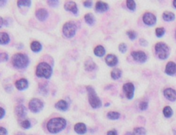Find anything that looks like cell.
<instances>
[{"label": "cell", "instance_id": "obj_1", "mask_svg": "<svg viewBox=\"0 0 176 135\" xmlns=\"http://www.w3.org/2000/svg\"><path fill=\"white\" fill-rule=\"evenodd\" d=\"M66 126V120L64 118L56 117L49 120L47 124V128L51 133H58L65 128Z\"/></svg>", "mask_w": 176, "mask_h": 135}, {"label": "cell", "instance_id": "obj_2", "mask_svg": "<svg viewBox=\"0 0 176 135\" xmlns=\"http://www.w3.org/2000/svg\"><path fill=\"white\" fill-rule=\"evenodd\" d=\"M11 63L17 69H24L30 64V60L24 54H16L12 57Z\"/></svg>", "mask_w": 176, "mask_h": 135}, {"label": "cell", "instance_id": "obj_3", "mask_svg": "<svg viewBox=\"0 0 176 135\" xmlns=\"http://www.w3.org/2000/svg\"><path fill=\"white\" fill-rule=\"evenodd\" d=\"M35 74L38 78H44L46 79H49L53 74V69L50 65L46 62H41L38 64L35 71Z\"/></svg>", "mask_w": 176, "mask_h": 135}, {"label": "cell", "instance_id": "obj_4", "mask_svg": "<svg viewBox=\"0 0 176 135\" xmlns=\"http://www.w3.org/2000/svg\"><path fill=\"white\" fill-rule=\"evenodd\" d=\"M86 90H87V93H88L89 103L92 106V109H99V108H100L101 106H102V102H101L99 97L97 95L95 90L92 86H87Z\"/></svg>", "mask_w": 176, "mask_h": 135}, {"label": "cell", "instance_id": "obj_5", "mask_svg": "<svg viewBox=\"0 0 176 135\" xmlns=\"http://www.w3.org/2000/svg\"><path fill=\"white\" fill-rule=\"evenodd\" d=\"M155 50L157 57L160 60H166L168 58L170 54L169 47L164 42H158L155 47Z\"/></svg>", "mask_w": 176, "mask_h": 135}, {"label": "cell", "instance_id": "obj_6", "mask_svg": "<svg viewBox=\"0 0 176 135\" xmlns=\"http://www.w3.org/2000/svg\"><path fill=\"white\" fill-rule=\"evenodd\" d=\"M77 31V26L74 22H66L65 24L63 25L62 28V32L63 35H65L66 38H72L74 37L76 34Z\"/></svg>", "mask_w": 176, "mask_h": 135}, {"label": "cell", "instance_id": "obj_7", "mask_svg": "<svg viewBox=\"0 0 176 135\" xmlns=\"http://www.w3.org/2000/svg\"><path fill=\"white\" fill-rule=\"evenodd\" d=\"M43 107H44L43 102L40 99H37V98H34V99L30 100V102H29L30 110L32 113H35V114L39 113L40 111H41Z\"/></svg>", "mask_w": 176, "mask_h": 135}, {"label": "cell", "instance_id": "obj_8", "mask_svg": "<svg viewBox=\"0 0 176 135\" xmlns=\"http://www.w3.org/2000/svg\"><path fill=\"white\" fill-rule=\"evenodd\" d=\"M123 90L125 94L127 99L131 100L134 97V91H135V86L132 83H127L123 86Z\"/></svg>", "mask_w": 176, "mask_h": 135}, {"label": "cell", "instance_id": "obj_9", "mask_svg": "<svg viewBox=\"0 0 176 135\" xmlns=\"http://www.w3.org/2000/svg\"><path fill=\"white\" fill-rule=\"evenodd\" d=\"M156 16L153 13L150 12H146L142 16V21L143 22L148 26H153L156 23Z\"/></svg>", "mask_w": 176, "mask_h": 135}, {"label": "cell", "instance_id": "obj_10", "mask_svg": "<svg viewBox=\"0 0 176 135\" xmlns=\"http://www.w3.org/2000/svg\"><path fill=\"white\" fill-rule=\"evenodd\" d=\"M131 56L134 60L139 62V63H145L146 62L147 59V54L142 52V51H135V52H132L131 53Z\"/></svg>", "mask_w": 176, "mask_h": 135}, {"label": "cell", "instance_id": "obj_11", "mask_svg": "<svg viewBox=\"0 0 176 135\" xmlns=\"http://www.w3.org/2000/svg\"><path fill=\"white\" fill-rule=\"evenodd\" d=\"M163 95L170 102H174L176 101V91L174 89L171 88H167L163 91Z\"/></svg>", "mask_w": 176, "mask_h": 135}, {"label": "cell", "instance_id": "obj_12", "mask_svg": "<svg viewBox=\"0 0 176 135\" xmlns=\"http://www.w3.org/2000/svg\"><path fill=\"white\" fill-rule=\"evenodd\" d=\"M64 8L66 10L70 11L73 14H77L78 13V6L76 5L75 2L74 1H67L64 5Z\"/></svg>", "mask_w": 176, "mask_h": 135}, {"label": "cell", "instance_id": "obj_13", "mask_svg": "<svg viewBox=\"0 0 176 135\" xmlns=\"http://www.w3.org/2000/svg\"><path fill=\"white\" fill-rule=\"evenodd\" d=\"M15 114L18 118H24L27 115V109L25 106L19 104L15 108Z\"/></svg>", "mask_w": 176, "mask_h": 135}, {"label": "cell", "instance_id": "obj_14", "mask_svg": "<svg viewBox=\"0 0 176 135\" xmlns=\"http://www.w3.org/2000/svg\"><path fill=\"white\" fill-rule=\"evenodd\" d=\"M165 72L167 75L174 76L176 73V64L173 61H169L166 65Z\"/></svg>", "mask_w": 176, "mask_h": 135}, {"label": "cell", "instance_id": "obj_15", "mask_svg": "<svg viewBox=\"0 0 176 135\" xmlns=\"http://www.w3.org/2000/svg\"><path fill=\"white\" fill-rule=\"evenodd\" d=\"M35 16L41 22H44L48 16V12L46 9H39L35 12Z\"/></svg>", "mask_w": 176, "mask_h": 135}, {"label": "cell", "instance_id": "obj_16", "mask_svg": "<svg viewBox=\"0 0 176 135\" xmlns=\"http://www.w3.org/2000/svg\"><path fill=\"white\" fill-rule=\"evenodd\" d=\"M106 63L109 66H115L118 63V59L116 55L108 54L106 58Z\"/></svg>", "mask_w": 176, "mask_h": 135}, {"label": "cell", "instance_id": "obj_17", "mask_svg": "<svg viewBox=\"0 0 176 135\" xmlns=\"http://www.w3.org/2000/svg\"><path fill=\"white\" fill-rule=\"evenodd\" d=\"M16 88L18 90H23L28 88L29 86V82L26 78H21L19 80L16 82Z\"/></svg>", "mask_w": 176, "mask_h": 135}, {"label": "cell", "instance_id": "obj_18", "mask_svg": "<svg viewBox=\"0 0 176 135\" xmlns=\"http://www.w3.org/2000/svg\"><path fill=\"white\" fill-rule=\"evenodd\" d=\"M95 10L96 11L99 12V13H103V12H106V11L109 10V5H107L106 3H105V2L99 1V2L96 4Z\"/></svg>", "mask_w": 176, "mask_h": 135}, {"label": "cell", "instance_id": "obj_19", "mask_svg": "<svg viewBox=\"0 0 176 135\" xmlns=\"http://www.w3.org/2000/svg\"><path fill=\"white\" fill-rule=\"evenodd\" d=\"M74 131H75L76 133H78V134H85L86 133V131H87V127H86V126L84 124V123H77L74 126Z\"/></svg>", "mask_w": 176, "mask_h": 135}, {"label": "cell", "instance_id": "obj_20", "mask_svg": "<svg viewBox=\"0 0 176 135\" xmlns=\"http://www.w3.org/2000/svg\"><path fill=\"white\" fill-rule=\"evenodd\" d=\"M55 107H56L58 110H60V111H66V110H67V109H68V104H67V102H66V101L60 100L58 101V102H56Z\"/></svg>", "mask_w": 176, "mask_h": 135}, {"label": "cell", "instance_id": "obj_21", "mask_svg": "<svg viewBox=\"0 0 176 135\" xmlns=\"http://www.w3.org/2000/svg\"><path fill=\"white\" fill-rule=\"evenodd\" d=\"M10 40V36L7 33L0 32V45H7Z\"/></svg>", "mask_w": 176, "mask_h": 135}, {"label": "cell", "instance_id": "obj_22", "mask_svg": "<svg viewBox=\"0 0 176 135\" xmlns=\"http://www.w3.org/2000/svg\"><path fill=\"white\" fill-rule=\"evenodd\" d=\"M162 18H163V20L166 21V22H172V21L175 19V15L173 12H170V11H165L162 14Z\"/></svg>", "mask_w": 176, "mask_h": 135}, {"label": "cell", "instance_id": "obj_23", "mask_svg": "<svg viewBox=\"0 0 176 135\" xmlns=\"http://www.w3.org/2000/svg\"><path fill=\"white\" fill-rule=\"evenodd\" d=\"M30 48L34 53H39L42 48V46L39 41H33L30 44Z\"/></svg>", "mask_w": 176, "mask_h": 135}, {"label": "cell", "instance_id": "obj_24", "mask_svg": "<svg viewBox=\"0 0 176 135\" xmlns=\"http://www.w3.org/2000/svg\"><path fill=\"white\" fill-rule=\"evenodd\" d=\"M93 53L97 57H103L104 55L106 54V49H105V47L103 46H98V47H95Z\"/></svg>", "mask_w": 176, "mask_h": 135}, {"label": "cell", "instance_id": "obj_25", "mask_svg": "<svg viewBox=\"0 0 176 135\" xmlns=\"http://www.w3.org/2000/svg\"><path fill=\"white\" fill-rule=\"evenodd\" d=\"M96 68V64L92 61V60L89 59V60H87L86 61V63H85V69L87 71H93Z\"/></svg>", "mask_w": 176, "mask_h": 135}, {"label": "cell", "instance_id": "obj_26", "mask_svg": "<svg viewBox=\"0 0 176 135\" xmlns=\"http://www.w3.org/2000/svg\"><path fill=\"white\" fill-rule=\"evenodd\" d=\"M85 21L87 24L89 25H93V23L95 22V18L94 16L92 15V13H87L85 15Z\"/></svg>", "mask_w": 176, "mask_h": 135}, {"label": "cell", "instance_id": "obj_27", "mask_svg": "<svg viewBox=\"0 0 176 135\" xmlns=\"http://www.w3.org/2000/svg\"><path fill=\"white\" fill-rule=\"evenodd\" d=\"M111 78H112V79H114V80H117V79H118V78H120L121 76H122V71L120 69H114V70L111 71Z\"/></svg>", "mask_w": 176, "mask_h": 135}, {"label": "cell", "instance_id": "obj_28", "mask_svg": "<svg viewBox=\"0 0 176 135\" xmlns=\"http://www.w3.org/2000/svg\"><path fill=\"white\" fill-rule=\"evenodd\" d=\"M107 117H108V119H110V120H118L119 117H120V114L117 113V112H113V111H111V112H109V113L107 114Z\"/></svg>", "mask_w": 176, "mask_h": 135}, {"label": "cell", "instance_id": "obj_29", "mask_svg": "<svg viewBox=\"0 0 176 135\" xmlns=\"http://www.w3.org/2000/svg\"><path fill=\"white\" fill-rule=\"evenodd\" d=\"M163 115L166 118H170L172 115H173V109H172L170 107L167 106L163 109Z\"/></svg>", "mask_w": 176, "mask_h": 135}, {"label": "cell", "instance_id": "obj_30", "mask_svg": "<svg viewBox=\"0 0 176 135\" xmlns=\"http://www.w3.org/2000/svg\"><path fill=\"white\" fill-rule=\"evenodd\" d=\"M135 135H146L147 131L144 127H136L134 129V133Z\"/></svg>", "mask_w": 176, "mask_h": 135}, {"label": "cell", "instance_id": "obj_31", "mask_svg": "<svg viewBox=\"0 0 176 135\" xmlns=\"http://www.w3.org/2000/svg\"><path fill=\"white\" fill-rule=\"evenodd\" d=\"M31 1L30 0H20V1H17V6L18 7H30L31 5Z\"/></svg>", "mask_w": 176, "mask_h": 135}, {"label": "cell", "instance_id": "obj_32", "mask_svg": "<svg viewBox=\"0 0 176 135\" xmlns=\"http://www.w3.org/2000/svg\"><path fill=\"white\" fill-rule=\"evenodd\" d=\"M126 5H127L128 9H130L131 10H136V4L134 0H127V1H126Z\"/></svg>", "mask_w": 176, "mask_h": 135}, {"label": "cell", "instance_id": "obj_33", "mask_svg": "<svg viewBox=\"0 0 176 135\" xmlns=\"http://www.w3.org/2000/svg\"><path fill=\"white\" fill-rule=\"evenodd\" d=\"M165 35V29L164 28H157L156 29V35L158 38H161Z\"/></svg>", "mask_w": 176, "mask_h": 135}, {"label": "cell", "instance_id": "obj_34", "mask_svg": "<svg viewBox=\"0 0 176 135\" xmlns=\"http://www.w3.org/2000/svg\"><path fill=\"white\" fill-rule=\"evenodd\" d=\"M20 125L23 129H29L31 126V123L29 120H23V121H21Z\"/></svg>", "mask_w": 176, "mask_h": 135}, {"label": "cell", "instance_id": "obj_35", "mask_svg": "<svg viewBox=\"0 0 176 135\" xmlns=\"http://www.w3.org/2000/svg\"><path fill=\"white\" fill-rule=\"evenodd\" d=\"M9 60V55L6 53H0V63L5 62Z\"/></svg>", "mask_w": 176, "mask_h": 135}, {"label": "cell", "instance_id": "obj_36", "mask_svg": "<svg viewBox=\"0 0 176 135\" xmlns=\"http://www.w3.org/2000/svg\"><path fill=\"white\" fill-rule=\"evenodd\" d=\"M127 35H128V37L131 39V40H135L136 37V33L135 31H133V30H130V31H127Z\"/></svg>", "mask_w": 176, "mask_h": 135}, {"label": "cell", "instance_id": "obj_37", "mask_svg": "<svg viewBox=\"0 0 176 135\" xmlns=\"http://www.w3.org/2000/svg\"><path fill=\"white\" fill-rule=\"evenodd\" d=\"M148 106H149L148 102L143 101V102H140V104H139V108H140V109L141 110L144 111V110H146L147 109H148Z\"/></svg>", "mask_w": 176, "mask_h": 135}, {"label": "cell", "instance_id": "obj_38", "mask_svg": "<svg viewBox=\"0 0 176 135\" xmlns=\"http://www.w3.org/2000/svg\"><path fill=\"white\" fill-rule=\"evenodd\" d=\"M47 3L51 7H56L57 5H59L60 1H58V0H54V1L53 0H48V1H47Z\"/></svg>", "mask_w": 176, "mask_h": 135}, {"label": "cell", "instance_id": "obj_39", "mask_svg": "<svg viewBox=\"0 0 176 135\" xmlns=\"http://www.w3.org/2000/svg\"><path fill=\"white\" fill-rule=\"evenodd\" d=\"M118 49H119L121 53L124 54V53H126V51H127V46H126V44H124V43H121L119 47H118Z\"/></svg>", "mask_w": 176, "mask_h": 135}, {"label": "cell", "instance_id": "obj_40", "mask_svg": "<svg viewBox=\"0 0 176 135\" xmlns=\"http://www.w3.org/2000/svg\"><path fill=\"white\" fill-rule=\"evenodd\" d=\"M83 5L86 8H91L92 6V1H85L84 3H83Z\"/></svg>", "mask_w": 176, "mask_h": 135}, {"label": "cell", "instance_id": "obj_41", "mask_svg": "<svg viewBox=\"0 0 176 135\" xmlns=\"http://www.w3.org/2000/svg\"><path fill=\"white\" fill-rule=\"evenodd\" d=\"M5 115V110L0 107V120H2Z\"/></svg>", "mask_w": 176, "mask_h": 135}, {"label": "cell", "instance_id": "obj_42", "mask_svg": "<svg viewBox=\"0 0 176 135\" xmlns=\"http://www.w3.org/2000/svg\"><path fill=\"white\" fill-rule=\"evenodd\" d=\"M7 130L5 129V127L0 126V135H7Z\"/></svg>", "mask_w": 176, "mask_h": 135}, {"label": "cell", "instance_id": "obj_43", "mask_svg": "<svg viewBox=\"0 0 176 135\" xmlns=\"http://www.w3.org/2000/svg\"><path fill=\"white\" fill-rule=\"evenodd\" d=\"M139 42H140V45L141 46H144V47L148 46V41L145 39H140Z\"/></svg>", "mask_w": 176, "mask_h": 135}, {"label": "cell", "instance_id": "obj_44", "mask_svg": "<svg viewBox=\"0 0 176 135\" xmlns=\"http://www.w3.org/2000/svg\"><path fill=\"white\" fill-rule=\"evenodd\" d=\"M107 135H117V132L116 130H111L107 133Z\"/></svg>", "mask_w": 176, "mask_h": 135}, {"label": "cell", "instance_id": "obj_45", "mask_svg": "<svg viewBox=\"0 0 176 135\" xmlns=\"http://www.w3.org/2000/svg\"><path fill=\"white\" fill-rule=\"evenodd\" d=\"M4 24H5V20L0 16V29L4 26Z\"/></svg>", "mask_w": 176, "mask_h": 135}, {"label": "cell", "instance_id": "obj_46", "mask_svg": "<svg viewBox=\"0 0 176 135\" xmlns=\"http://www.w3.org/2000/svg\"><path fill=\"white\" fill-rule=\"evenodd\" d=\"M7 3V1H5V0H0V7H3L5 6Z\"/></svg>", "mask_w": 176, "mask_h": 135}, {"label": "cell", "instance_id": "obj_47", "mask_svg": "<svg viewBox=\"0 0 176 135\" xmlns=\"http://www.w3.org/2000/svg\"><path fill=\"white\" fill-rule=\"evenodd\" d=\"M124 135H135L133 133H131V132H127Z\"/></svg>", "mask_w": 176, "mask_h": 135}, {"label": "cell", "instance_id": "obj_48", "mask_svg": "<svg viewBox=\"0 0 176 135\" xmlns=\"http://www.w3.org/2000/svg\"><path fill=\"white\" fill-rule=\"evenodd\" d=\"M15 135H25L23 133H21V132H19V133H16Z\"/></svg>", "mask_w": 176, "mask_h": 135}, {"label": "cell", "instance_id": "obj_49", "mask_svg": "<svg viewBox=\"0 0 176 135\" xmlns=\"http://www.w3.org/2000/svg\"><path fill=\"white\" fill-rule=\"evenodd\" d=\"M173 5H174V7L176 9V0H174V1L173 2Z\"/></svg>", "mask_w": 176, "mask_h": 135}, {"label": "cell", "instance_id": "obj_50", "mask_svg": "<svg viewBox=\"0 0 176 135\" xmlns=\"http://www.w3.org/2000/svg\"><path fill=\"white\" fill-rule=\"evenodd\" d=\"M175 39H176V31H175Z\"/></svg>", "mask_w": 176, "mask_h": 135}]
</instances>
